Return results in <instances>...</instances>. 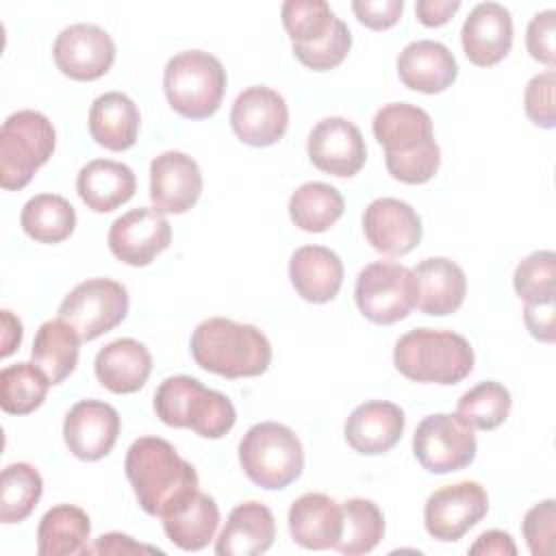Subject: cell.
Listing matches in <instances>:
<instances>
[{"label":"cell","mask_w":556,"mask_h":556,"mask_svg":"<svg viewBox=\"0 0 556 556\" xmlns=\"http://www.w3.org/2000/svg\"><path fill=\"white\" fill-rule=\"evenodd\" d=\"M354 298L369 321L380 326L395 324L415 308L413 269L391 261L369 263L356 276Z\"/></svg>","instance_id":"9c48e42d"},{"label":"cell","mask_w":556,"mask_h":556,"mask_svg":"<svg viewBox=\"0 0 556 556\" xmlns=\"http://www.w3.org/2000/svg\"><path fill=\"white\" fill-rule=\"evenodd\" d=\"M384 163L395 180L406 185H424L439 172L441 150L439 143L430 139L410 152L384 154Z\"/></svg>","instance_id":"b9f144b4"},{"label":"cell","mask_w":556,"mask_h":556,"mask_svg":"<svg viewBox=\"0 0 556 556\" xmlns=\"http://www.w3.org/2000/svg\"><path fill=\"white\" fill-rule=\"evenodd\" d=\"M52 122L33 109L11 113L0 128V185L7 191L24 189L35 172L54 152Z\"/></svg>","instance_id":"52a82bcc"},{"label":"cell","mask_w":556,"mask_h":556,"mask_svg":"<svg viewBox=\"0 0 556 556\" xmlns=\"http://www.w3.org/2000/svg\"><path fill=\"white\" fill-rule=\"evenodd\" d=\"M554 89H556V72L545 70L528 80L523 93V109L532 124L541 128L556 126V104H554Z\"/></svg>","instance_id":"7bdbcfd3"},{"label":"cell","mask_w":556,"mask_h":556,"mask_svg":"<svg viewBox=\"0 0 556 556\" xmlns=\"http://www.w3.org/2000/svg\"><path fill=\"white\" fill-rule=\"evenodd\" d=\"M554 523L556 502L552 497L534 504L526 513L521 530L532 556H549L554 552Z\"/></svg>","instance_id":"ee69618b"},{"label":"cell","mask_w":556,"mask_h":556,"mask_svg":"<svg viewBox=\"0 0 556 556\" xmlns=\"http://www.w3.org/2000/svg\"><path fill=\"white\" fill-rule=\"evenodd\" d=\"M56 67L72 80H96L104 76L115 61L111 35L96 24L65 26L52 46Z\"/></svg>","instance_id":"4fadbf2b"},{"label":"cell","mask_w":556,"mask_h":556,"mask_svg":"<svg viewBox=\"0 0 556 556\" xmlns=\"http://www.w3.org/2000/svg\"><path fill=\"white\" fill-rule=\"evenodd\" d=\"M289 278L302 300L324 304L330 302L343 285V263L330 248L302 245L289 261Z\"/></svg>","instance_id":"d4e9b609"},{"label":"cell","mask_w":556,"mask_h":556,"mask_svg":"<svg viewBox=\"0 0 556 556\" xmlns=\"http://www.w3.org/2000/svg\"><path fill=\"white\" fill-rule=\"evenodd\" d=\"M469 554H495V556H515L517 547L513 536L504 530H486L482 532L476 543L469 547Z\"/></svg>","instance_id":"f907efd6"},{"label":"cell","mask_w":556,"mask_h":556,"mask_svg":"<svg viewBox=\"0 0 556 556\" xmlns=\"http://www.w3.org/2000/svg\"><path fill=\"white\" fill-rule=\"evenodd\" d=\"M554 33H556V11L545 9L536 13L526 30V48L534 61L545 63L549 70H554L556 63V46H554Z\"/></svg>","instance_id":"f6af8a7d"},{"label":"cell","mask_w":556,"mask_h":556,"mask_svg":"<svg viewBox=\"0 0 556 556\" xmlns=\"http://www.w3.org/2000/svg\"><path fill=\"white\" fill-rule=\"evenodd\" d=\"M341 528V504L324 493H304L289 508L291 539L304 549H334Z\"/></svg>","instance_id":"603a6c76"},{"label":"cell","mask_w":556,"mask_h":556,"mask_svg":"<svg viewBox=\"0 0 556 556\" xmlns=\"http://www.w3.org/2000/svg\"><path fill=\"white\" fill-rule=\"evenodd\" d=\"M523 321L534 339L543 343H554V300L526 302Z\"/></svg>","instance_id":"7dc6e473"},{"label":"cell","mask_w":556,"mask_h":556,"mask_svg":"<svg viewBox=\"0 0 556 556\" xmlns=\"http://www.w3.org/2000/svg\"><path fill=\"white\" fill-rule=\"evenodd\" d=\"M515 293L523 302L554 300L556 293V254L552 250H539L519 261L513 276Z\"/></svg>","instance_id":"ab89813d"},{"label":"cell","mask_w":556,"mask_h":556,"mask_svg":"<svg viewBox=\"0 0 556 556\" xmlns=\"http://www.w3.org/2000/svg\"><path fill=\"white\" fill-rule=\"evenodd\" d=\"M239 463L261 489L280 491L295 482L304 469V450L298 434L278 424H254L239 443Z\"/></svg>","instance_id":"8992f818"},{"label":"cell","mask_w":556,"mask_h":556,"mask_svg":"<svg viewBox=\"0 0 556 556\" xmlns=\"http://www.w3.org/2000/svg\"><path fill=\"white\" fill-rule=\"evenodd\" d=\"M128 304V291L122 282L89 278L65 295L59 306V319L70 324L80 341H93L124 321Z\"/></svg>","instance_id":"ba28073f"},{"label":"cell","mask_w":556,"mask_h":556,"mask_svg":"<svg viewBox=\"0 0 556 556\" xmlns=\"http://www.w3.org/2000/svg\"><path fill=\"white\" fill-rule=\"evenodd\" d=\"M465 56L478 67L500 63L513 46V17L500 2H480L467 15L460 28Z\"/></svg>","instance_id":"d6986e66"},{"label":"cell","mask_w":556,"mask_h":556,"mask_svg":"<svg viewBox=\"0 0 556 556\" xmlns=\"http://www.w3.org/2000/svg\"><path fill=\"white\" fill-rule=\"evenodd\" d=\"M280 15L291 46L321 41L339 20L324 0H287L282 2Z\"/></svg>","instance_id":"f35d334b"},{"label":"cell","mask_w":556,"mask_h":556,"mask_svg":"<svg viewBox=\"0 0 556 556\" xmlns=\"http://www.w3.org/2000/svg\"><path fill=\"white\" fill-rule=\"evenodd\" d=\"M80 337L63 319H48L39 326L30 358L46 374L50 384L63 382L78 365Z\"/></svg>","instance_id":"1f68e13d"},{"label":"cell","mask_w":556,"mask_h":556,"mask_svg":"<svg viewBox=\"0 0 556 556\" xmlns=\"http://www.w3.org/2000/svg\"><path fill=\"white\" fill-rule=\"evenodd\" d=\"M172 243V226L156 208L139 206L117 217L109 228L113 256L132 267L150 265Z\"/></svg>","instance_id":"7c38bea8"},{"label":"cell","mask_w":556,"mask_h":556,"mask_svg":"<svg viewBox=\"0 0 556 556\" xmlns=\"http://www.w3.org/2000/svg\"><path fill=\"white\" fill-rule=\"evenodd\" d=\"M460 9V0H417L415 13L424 26H443Z\"/></svg>","instance_id":"c3c4849f"},{"label":"cell","mask_w":556,"mask_h":556,"mask_svg":"<svg viewBox=\"0 0 556 556\" xmlns=\"http://www.w3.org/2000/svg\"><path fill=\"white\" fill-rule=\"evenodd\" d=\"M363 232L369 245L387 256H404L421 241L417 211L397 198H378L363 213Z\"/></svg>","instance_id":"e0dca14e"},{"label":"cell","mask_w":556,"mask_h":556,"mask_svg":"<svg viewBox=\"0 0 556 556\" xmlns=\"http://www.w3.org/2000/svg\"><path fill=\"white\" fill-rule=\"evenodd\" d=\"M397 74L413 91L441 93L456 80L458 63L441 41L417 39L400 52Z\"/></svg>","instance_id":"7402d4cb"},{"label":"cell","mask_w":556,"mask_h":556,"mask_svg":"<svg viewBox=\"0 0 556 556\" xmlns=\"http://www.w3.org/2000/svg\"><path fill=\"white\" fill-rule=\"evenodd\" d=\"M20 224L37 243H61L76 228V211L63 195L39 193L24 204Z\"/></svg>","instance_id":"d6a6232c"},{"label":"cell","mask_w":556,"mask_h":556,"mask_svg":"<svg viewBox=\"0 0 556 556\" xmlns=\"http://www.w3.org/2000/svg\"><path fill=\"white\" fill-rule=\"evenodd\" d=\"M489 510V495L480 482L463 480L437 489L424 506V526L437 541L463 539Z\"/></svg>","instance_id":"8fae6325"},{"label":"cell","mask_w":556,"mask_h":556,"mask_svg":"<svg viewBox=\"0 0 556 556\" xmlns=\"http://www.w3.org/2000/svg\"><path fill=\"white\" fill-rule=\"evenodd\" d=\"M141 552H161L150 545L135 543L128 534L119 532H109L96 539V543L87 549V554H141Z\"/></svg>","instance_id":"681fc988"},{"label":"cell","mask_w":556,"mask_h":556,"mask_svg":"<svg viewBox=\"0 0 556 556\" xmlns=\"http://www.w3.org/2000/svg\"><path fill=\"white\" fill-rule=\"evenodd\" d=\"M163 89L169 106L178 115L187 119H206L224 100L226 70L211 52L185 50L167 61Z\"/></svg>","instance_id":"5b68a950"},{"label":"cell","mask_w":556,"mask_h":556,"mask_svg":"<svg viewBox=\"0 0 556 556\" xmlns=\"http://www.w3.org/2000/svg\"><path fill=\"white\" fill-rule=\"evenodd\" d=\"M141 115L137 104L122 91H109L93 100L89 109V132L98 146L122 152L135 146Z\"/></svg>","instance_id":"83f0119b"},{"label":"cell","mask_w":556,"mask_h":556,"mask_svg":"<svg viewBox=\"0 0 556 556\" xmlns=\"http://www.w3.org/2000/svg\"><path fill=\"white\" fill-rule=\"evenodd\" d=\"M230 126L245 146H274L285 137L289 126L287 102L278 91L265 85L248 87L232 104Z\"/></svg>","instance_id":"5bb4252c"},{"label":"cell","mask_w":556,"mask_h":556,"mask_svg":"<svg viewBox=\"0 0 556 556\" xmlns=\"http://www.w3.org/2000/svg\"><path fill=\"white\" fill-rule=\"evenodd\" d=\"M156 417L172 428H189L204 439H222L237 421L235 404L191 376H169L154 393Z\"/></svg>","instance_id":"277c9868"},{"label":"cell","mask_w":556,"mask_h":556,"mask_svg":"<svg viewBox=\"0 0 556 556\" xmlns=\"http://www.w3.org/2000/svg\"><path fill=\"white\" fill-rule=\"evenodd\" d=\"M96 378L104 389L117 395L139 391L152 371L148 348L130 337L115 339L96 354Z\"/></svg>","instance_id":"484cf974"},{"label":"cell","mask_w":556,"mask_h":556,"mask_svg":"<svg viewBox=\"0 0 556 556\" xmlns=\"http://www.w3.org/2000/svg\"><path fill=\"white\" fill-rule=\"evenodd\" d=\"M50 380L35 363H15L0 371V406L9 415H28L48 395Z\"/></svg>","instance_id":"8d00e7d4"},{"label":"cell","mask_w":556,"mask_h":556,"mask_svg":"<svg viewBox=\"0 0 556 556\" xmlns=\"http://www.w3.org/2000/svg\"><path fill=\"white\" fill-rule=\"evenodd\" d=\"M43 493L41 473L30 463H11L0 478V521L20 523L37 506Z\"/></svg>","instance_id":"d590c367"},{"label":"cell","mask_w":556,"mask_h":556,"mask_svg":"<svg viewBox=\"0 0 556 556\" xmlns=\"http://www.w3.org/2000/svg\"><path fill=\"white\" fill-rule=\"evenodd\" d=\"M352 11L367 28L384 30L400 20L404 11V0H354Z\"/></svg>","instance_id":"bcb514c9"},{"label":"cell","mask_w":556,"mask_h":556,"mask_svg":"<svg viewBox=\"0 0 556 556\" xmlns=\"http://www.w3.org/2000/svg\"><path fill=\"white\" fill-rule=\"evenodd\" d=\"M202 193L198 163L178 150H167L150 163V200L161 213H187Z\"/></svg>","instance_id":"ac0fdd59"},{"label":"cell","mask_w":556,"mask_h":556,"mask_svg":"<svg viewBox=\"0 0 556 556\" xmlns=\"http://www.w3.org/2000/svg\"><path fill=\"white\" fill-rule=\"evenodd\" d=\"M20 343H22V321L11 311H2V350H0V356L2 358L11 356Z\"/></svg>","instance_id":"816d5d0a"},{"label":"cell","mask_w":556,"mask_h":556,"mask_svg":"<svg viewBox=\"0 0 556 556\" xmlns=\"http://www.w3.org/2000/svg\"><path fill=\"white\" fill-rule=\"evenodd\" d=\"M76 191L87 208L96 213H109L135 195L137 178L124 163L96 159L80 167L76 176Z\"/></svg>","instance_id":"4316f807"},{"label":"cell","mask_w":556,"mask_h":556,"mask_svg":"<svg viewBox=\"0 0 556 556\" xmlns=\"http://www.w3.org/2000/svg\"><path fill=\"white\" fill-rule=\"evenodd\" d=\"M510 406L513 400L508 389L502 382L484 380L460 395L456 404V415L465 419L471 428L495 430L506 421Z\"/></svg>","instance_id":"74e56055"},{"label":"cell","mask_w":556,"mask_h":556,"mask_svg":"<svg viewBox=\"0 0 556 556\" xmlns=\"http://www.w3.org/2000/svg\"><path fill=\"white\" fill-rule=\"evenodd\" d=\"M404 410L397 404L371 400L350 413L343 426V434L354 452L378 456L397 445L404 432Z\"/></svg>","instance_id":"ffe728a7"},{"label":"cell","mask_w":556,"mask_h":556,"mask_svg":"<svg viewBox=\"0 0 556 556\" xmlns=\"http://www.w3.org/2000/svg\"><path fill=\"white\" fill-rule=\"evenodd\" d=\"M343 528L337 543V552L358 556L371 552L384 534V515L376 502L365 497H352L341 504Z\"/></svg>","instance_id":"e575fe53"},{"label":"cell","mask_w":556,"mask_h":556,"mask_svg":"<svg viewBox=\"0 0 556 556\" xmlns=\"http://www.w3.org/2000/svg\"><path fill=\"white\" fill-rule=\"evenodd\" d=\"M473 361L471 343L452 330L415 328L393 348L395 369L413 382L456 384L471 374Z\"/></svg>","instance_id":"3957f363"},{"label":"cell","mask_w":556,"mask_h":556,"mask_svg":"<svg viewBox=\"0 0 556 556\" xmlns=\"http://www.w3.org/2000/svg\"><path fill=\"white\" fill-rule=\"evenodd\" d=\"M126 478L139 506L154 517H165L198 491V471L176 447L161 437H139L126 452Z\"/></svg>","instance_id":"6da1fadb"},{"label":"cell","mask_w":556,"mask_h":556,"mask_svg":"<svg viewBox=\"0 0 556 556\" xmlns=\"http://www.w3.org/2000/svg\"><path fill=\"white\" fill-rule=\"evenodd\" d=\"M473 428L450 413H434L419 421L413 434V452L430 473H450L465 469L476 458Z\"/></svg>","instance_id":"30bf717a"},{"label":"cell","mask_w":556,"mask_h":556,"mask_svg":"<svg viewBox=\"0 0 556 556\" xmlns=\"http://www.w3.org/2000/svg\"><path fill=\"white\" fill-rule=\"evenodd\" d=\"M193 361L224 378H254L271 363L269 339L252 324L228 317H208L191 334Z\"/></svg>","instance_id":"7a4b0ae2"},{"label":"cell","mask_w":556,"mask_h":556,"mask_svg":"<svg viewBox=\"0 0 556 556\" xmlns=\"http://www.w3.org/2000/svg\"><path fill=\"white\" fill-rule=\"evenodd\" d=\"M89 534H91V521L80 506L56 504L39 521L37 554L39 556L87 554Z\"/></svg>","instance_id":"4dcf8cb0"},{"label":"cell","mask_w":556,"mask_h":556,"mask_svg":"<svg viewBox=\"0 0 556 556\" xmlns=\"http://www.w3.org/2000/svg\"><path fill=\"white\" fill-rule=\"evenodd\" d=\"M415 306L426 315H450L467 295V278L458 263L445 256L424 258L415 269Z\"/></svg>","instance_id":"44dd1931"},{"label":"cell","mask_w":556,"mask_h":556,"mask_svg":"<svg viewBox=\"0 0 556 556\" xmlns=\"http://www.w3.org/2000/svg\"><path fill=\"white\" fill-rule=\"evenodd\" d=\"M306 152L311 163L326 174L350 178L367 161L363 132L345 117H324L308 135Z\"/></svg>","instance_id":"9a60e30c"},{"label":"cell","mask_w":556,"mask_h":556,"mask_svg":"<svg viewBox=\"0 0 556 556\" xmlns=\"http://www.w3.org/2000/svg\"><path fill=\"white\" fill-rule=\"evenodd\" d=\"M343 208V195L328 182H304L289 198V217L304 232H326Z\"/></svg>","instance_id":"836d02e7"},{"label":"cell","mask_w":556,"mask_h":556,"mask_svg":"<svg viewBox=\"0 0 556 556\" xmlns=\"http://www.w3.org/2000/svg\"><path fill=\"white\" fill-rule=\"evenodd\" d=\"M119 428V413L111 404L100 400H80L65 415L63 439L76 458L100 460L117 443Z\"/></svg>","instance_id":"2e32d148"},{"label":"cell","mask_w":556,"mask_h":556,"mask_svg":"<svg viewBox=\"0 0 556 556\" xmlns=\"http://www.w3.org/2000/svg\"><path fill=\"white\" fill-rule=\"evenodd\" d=\"M276 539V521L271 510L261 502H243L228 515L224 530L215 541L217 556H258L265 554Z\"/></svg>","instance_id":"cb8c5ba5"},{"label":"cell","mask_w":556,"mask_h":556,"mask_svg":"<svg viewBox=\"0 0 556 556\" xmlns=\"http://www.w3.org/2000/svg\"><path fill=\"white\" fill-rule=\"evenodd\" d=\"M371 130L376 141L384 148V154H402L410 152L432 137V119L430 115L408 102H391L384 104L374 122Z\"/></svg>","instance_id":"f1b7e54d"},{"label":"cell","mask_w":556,"mask_h":556,"mask_svg":"<svg viewBox=\"0 0 556 556\" xmlns=\"http://www.w3.org/2000/svg\"><path fill=\"white\" fill-rule=\"evenodd\" d=\"M350 48H352V33L343 20H337L332 30L321 41L311 46H291L298 61L315 72H328L341 65Z\"/></svg>","instance_id":"60d3db41"},{"label":"cell","mask_w":556,"mask_h":556,"mask_svg":"<svg viewBox=\"0 0 556 556\" xmlns=\"http://www.w3.org/2000/svg\"><path fill=\"white\" fill-rule=\"evenodd\" d=\"M161 519L167 539L176 547L185 552H198L204 549L211 539H215V530L219 526V508L211 495L198 489Z\"/></svg>","instance_id":"f546056e"}]
</instances>
